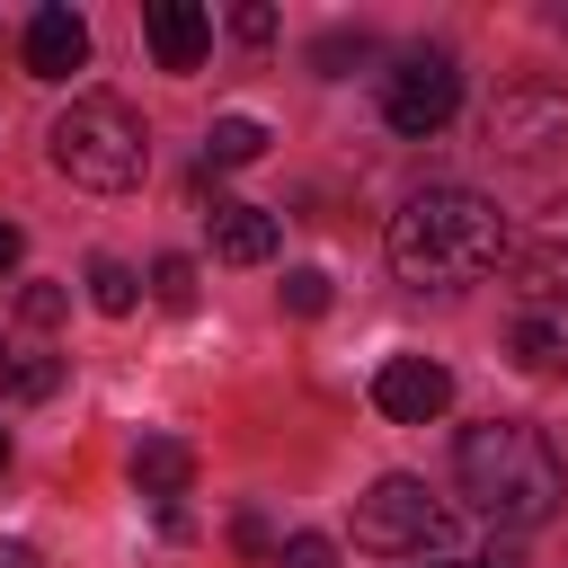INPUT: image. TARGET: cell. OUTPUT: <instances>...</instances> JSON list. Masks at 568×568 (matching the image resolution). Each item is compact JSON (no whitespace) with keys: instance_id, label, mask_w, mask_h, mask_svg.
<instances>
[{"instance_id":"6da1fadb","label":"cell","mask_w":568,"mask_h":568,"mask_svg":"<svg viewBox=\"0 0 568 568\" xmlns=\"http://www.w3.org/2000/svg\"><path fill=\"white\" fill-rule=\"evenodd\" d=\"M382 248H390V275H399V284H417V293H462V284H479V275L506 266L515 222H506L479 186H417V195L390 213Z\"/></svg>"},{"instance_id":"7a4b0ae2","label":"cell","mask_w":568,"mask_h":568,"mask_svg":"<svg viewBox=\"0 0 568 568\" xmlns=\"http://www.w3.org/2000/svg\"><path fill=\"white\" fill-rule=\"evenodd\" d=\"M453 479H462V497H470L488 524H506V532L550 524L559 497H568L559 444H550L541 426H524V417H488V426H470V435L453 444Z\"/></svg>"},{"instance_id":"3957f363","label":"cell","mask_w":568,"mask_h":568,"mask_svg":"<svg viewBox=\"0 0 568 568\" xmlns=\"http://www.w3.org/2000/svg\"><path fill=\"white\" fill-rule=\"evenodd\" d=\"M44 142H53V169L71 186H89V195H124L151 169V133H142V115L124 98H71Z\"/></svg>"},{"instance_id":"277c9868","label":"cell","mask_w":568,"mask_h":568,"mask_svg":"<svg viewBox=\"0 0 568 568\" xmlns=\"http://www.w3.org/2000/svg\"><path fill=\"white\" fill-rule=\"evenodd\" d=\"M453 532V506L426 488V479H408V470H390V479H373L364 497H355V541L364 550H426V541H444Z\"/></svg>"},{"instance_id":"5b68a950","label":"cell","mask_w":568,"mask_h":568,"mask_svg":"<svg viewBox=\"0 0 568 568\" xmlns=\"http://www.w3.org/2000/svg\"><path fill=\"white\" fill-rule=\"evenodd\" d=\"M453 106H462V62H453L444 44H417V53H399V62L382 71V115H390V133L426 142V133L453 124Z\"/></svg>"},{"instance_id":"8992f818","label":"cell","mask_w":568,"mask_h":568,"mask_svg":"<svg viewBox=\"0 0 568 568\" xmlns=\"http://www.w3.org/2000/svg\"><path fill=\"white\" fill-rule=\"evenodd\" d=\"M559 142H568V89H550V80H515V89L488 98V151H506V160H541V151H559Z\"/></svg>"},{"instance_id":"52a82bcc","label":"cell","mask_w":568,"mask_h":568,"mask_svg":"<svg viewBox=\"0 0 568 568\" xmlns=\"http://www.w3.org/2000/svg\"><path fill=\"white\" fill-rule=\"evenodd\" d=\"M506 266H515V293H524V302L568 293V195H559V204H541V213H532V231H515Z\"/></svg>"},{"instance_id":"ba28073f","label":"cell","mask_w":568,"mask_h":568,"mask_svg":"<svg viewBox=\"0 0 568 568\" xmlns=\"http://www.w3.org/2000/svg\"><path fill=\"white\" fill-rule=\"evenodd\" d=\"M373 408L399 417V426H426V417L453 408V373H444L435 355H390V364L373 373Z\"/></svg>"},{"instance_id":"9c48e42d","label":"cell","mask_w":568,"mask_h":568,"mask_svg":"<svg viewBox=\"0 0 568 568\" xmlns=\"http://www.w3.org/2000/svg\"><path fill=\"white\" fill-rule=\"evenodd\" d=\"M18 53H27V71H36V80H71V71L89 62V27H80V9H62V0H53V9H36Z\"/></svg>"},{"instance_id":"30bf717a","label":"cell","mask_w":568,"mask_h":568,"mask_svg":"<svg viewBox=\"0 0 568 568\" xmlns=\"http://www.w3.org/2000/svg\"><path fill=\"white\" fill-rule=\"evenodd\" d=\"M142 36H151L160 71H195L204 44H213V18H204L195 0H151V9H142Z\"/></svg>"},{"instance_id":"8fae6325","label":"cell","mask_w":568,"mask_h":568,"mask_svg":"<svg viewBox=\"0 0 568 568\" xmlns=\"http://www.w3.org/2000/svg\"><path fill=\"white\" fill-rule=\"evenodd\" d=\"M515 364L524 373H568V293L515 311Z\"/></svg>"},{"instance_id":"7c38bea8","label":"cell","mask_w":568,"mask_h":568,"mask_svg":"<svg viewBox=\"0 0 568 568\" xmlns=\"http://www.w3.org/2000/svg\"><path fill=\"white\" fill-rule=\"evenodd\" d=\"M186 479H195V453H186L178 435H142V444H133V488H142L151 506H178Z\"/></svg>"},{"instance_id":"4fadbf2b","label":"cell","mask_w":568,"mask_h":568,"mask_svg":"<svg viewBox=\"0 0 568 568\" xmlns=\"http://www.w3.org/2000/svg\"><path fill=\"white\" fill-rule=\"evenodd\" d=\"M213 257L266 266V257H275V213H257V204H213Z\"/></svg>"},{"instance_id":"5bb4252c","label":"cell","mask_w":568,"mask_h":568,"mask_svg":"<svg viewBox=\"0 0 568 568\" xmlns=\"http://www.w3.org/2000/svg\"><path fill=\"white\" fill-rule=\"evenodd\" d=\"M257 151H266V124H257V115H222V124L204 133V178H213V169H248Z\"/></svg>"},{"instance_id":"9a60e30c","label":"cell","mask_w":568,"mask_h":568,"mask_svg":"<svg viewBox=\"0 0 568 568\" xmlns=\"http://www.w3.org/2000/svg\"><path fill=\"white\" fill-rule=\"evenodd\" d=\"M0 390H9V399H53V390H62V364L9 346V355H0Z\"/></svg>"},{"instance_id":"2e32d148","label":"cell","mask_w":568,"mask_h":568,"mask_svg":"<svg viewBox=\"0 0 568 568\" xmlns=\"http://www.w3.org/2000/svg\"><path fill=\"white\" fill-rule=\"evenodd\" d=\"M89 302H98L106 320H124V311L142 302V284H133V266H124V257H98V266H89Z\"/></svg>"},{"instance_id":"e0dca14e","label":"cell","mask_w":568,"mask_h":568,"mask_svg":"<svg viewBox=\"0 0 568 568\" xmlns=\"http://www.w3.org/2000/svg\"><path fill=\"white\" fill-rule=\"evenodd\" d=\"M284 311H293V320H320V311H328V275H320V266H293V275H284Z\"/></svg>"},{"instance_id":"ac0fdd59","label":"cell","mask_w":568,"mask_h":568,"mask_svg":"<svg viewBox=\"0 0 568 568\" xmlns=\"http://www.w3.org/2000/svg\"><path fill=\"white\" fill-rule=\"evenodd\" d=\"M151 293H160L169 311H186V302H195V266H186V257H160V266H151Z\"/></svg>"},{"instance_id":"d6986e66","label":"cell","mask_w":568,"mask_h":568,"mask_svg":"<svg viewBox=\"0 0 568 568\" xmlns=\"http://www.w3.org/2000/svg\"><path fill=\"white\" fill-rule=\"evenodd\" d=\"M18 311H27L36 328H53V320L71 311V293H62V284H27V293H18Z\"/></svg>"},{"instance_id":"ffe728a7","label":"cell","mask_w":568,"mask_h":568,"mask_svg":"<svg viewBox=\"0 0 568 568\" xmlns=\"http://www.w3.org/2000/svg\"><path fill=\"white\" fill-rule=\"evenodd\" d=\"M364 53H373L364 36H320V53H311V62H320V71H346V62H364Z\"/></svg>"},{"instance_id":"44dd1931","label":"cell","mask_w":568,"mask_h":568,"mask_svg":"<svg viewBox=\"0 0 568 568\" xmlns=\"http://www.w3.org/2000/svg\"><path fill=\"white\" fill-rule=\"evenodd\" d=\"M275 568H328V541H320V532H293V541L275 550Z\"/></svg>"},{"instance_id":"7402d4cb","label":"cell","mask_w":568,"mask_h":568,"mask_svg":"<svg viewBox=\"0 0 568 568\" xmlns=\"http://www.w3.org/2000/svg\"><path fill=\"white\" fill-rule=\"evenodd\" d=\"M231 36H240V44H266V36H275V9H257V0L231 9Z\"/></svg>"},{"instance_id":"603a6c76","label":"cell","mask_w":568,"mask_h":568,"mask_svg":"<svg viewBox=\"0 0 568 568\" xmlns=\"http://www.w3.org/2000/svg\"><path fill=\"white\" fill-rule=\"evenodd\" d=\"M231 541H240V550H266V541H275V532H266V515H257V506H248V515H240V524H231Z\"/></svg>"},{"instance_id":"cb8c5ba5","label":"cell","mask_w":568,"mask_h":568,"mask_svg":"<svg viewBox=\"0 0 568 568\" xmlns=\"http://www.w3.org/2000/svg\"><path fill=\"white\" fill-rule=\"evenodd\" d=\"M18 248H27V240H18V222H0V275L18 266Z\"/></svg>"},{"instance_id":"d4e9b609","label":"cell","mask_w":568,"mask_h":568,"mask_svg":"<svg viewBox=\"0 0 568 568\" xmlns=\"http://www.w3.org/2000/svg\"><path fill=\"white\" fill-rule=\"evenodd\" d=\"M0 568H36V550L27 541H0Z\"/></svg>"},{"instance_id":"484cf974","label":"cell","mask_w":568,"mask_h":568,"mask_svg":"<svg viewBox=\"0 0 568 568\" xmlns=\"http://www.w3.org/2000/svg\"><path fill=\"white\" fill-rule=\"evenodd\" d=\"M444 568H515V559H444Z\"/></svg>"},{"instance_id":"4316f807","label":"cell","mask_w":568,"mask_h":568,"mask_svg":"<svg viewBox=\"0 0 568 568\" xmlns=\"http://www.w3.org/2000/svg\"><path fill=\"white\" fill-rule=\"evenodd\" d=\"M0 462H9V435H0Z\"/></svg>"}]
</instances>
